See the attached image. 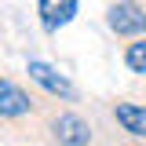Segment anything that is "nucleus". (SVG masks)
Returning <instances> with one entry per match:
<instances>
[{
    "label": "nucleus",
    "instance_id": "7ed1b4c3",
    "mask_svg": "<svg viewBox=\"0 0 146 146\" xmlns=\"http://www.w3.org/2000/svg\"><path fill=\"white\" fill-rule=\"evenodd\" d=\"M26 70H29V77H33L40 88L51 91V95H62V99H73V95H77V91H73V84H70L58 70H55V66H48V62H36V58H33Z\"/></svg>",
    "mask_w": 146,
    "mask_h": 146
},
{
    "label": "nucleus",
    "instance_id": "f257e3e1",
    "mask_svg": "<svg viewBox=\"0 0 146 146\" xmlns=\"http://www.w3.org/2000/svg\"><path fill=\"white\" fill-rule=\"evenodd\" d=\"M106 22L117 36H139L146 33V11L135 4V0H117L106 11Z\"/></svg>",
    "mask_w": 146,
    "mask_h": 146
},
{
    "label": "nucleus",
    "instance_id": "39448f33",
    "mask_svg": "<svg viewBox=\"0 0 146 146\" xmlns=\"http://www.w3.org/2000/svg\"><path fill=\"white\" fill-rule=\"evenodd\" d=\"M29 106H33V99L15 80L0 77V117H22V113H29Z\"/></svg>",
    "mask_w": 146,
    "mask_h": 146
},
{
    "label": "nucleus",
    "instance_id": "f03ea898",
    "mask_svg": "<svg viewBox=\"0 0 146 146\" xmlns=\"http://www.w3.org/2000/svg\"><path fill=\"white\" fill-rule=\"evenodd\" d=\"M51 131L58 139V146H88L91 143V124L77 113H58L51 121Z\"/></svg>",
    "mask_w": 146,
    "mask_h": 146
},
{
    "label": "nucleus",
    "instance_id": "0eeeda50",
    "mask_svg": "<svg viewBox=\"0 0 146 146\" xmlns=\"http://www.w3.org/2000/svg\"><path fill=\"white\" fill-rule=\"evenodd\" d=\"M124 66H128L131 73H146V36H143V40H135V44H128Z\"/></svg>",
    "mask_w": 146,
    "mask_h": 146
},
{
    "label": "nucleus",
    "instance_id": "423d86ee",
    "mask_svg": "<svg viewBox=\"0 0 146 146\" xmlns=\"http://www.w3.org/2000/svg\"><path fill=\"white\" fill-rule=\"evenodd\" d=\"M113 117H117V124L124 128L128 135L146 139V106H135V102H117V106H113Z\"/></svg>",
    "mask_w": 146,
    "mask_h": 146
},
{
    "label": "nucleus",
    "instance_id": "20e7f679",
    "mask_svg": "<svg viewBox=\"0 0 146 146\" xmlns=\"http://www.w3.org/2000/svg\"><path fill=\"white\" fill-rule=\"evenodd\" d=\"M36 11H40V26L55 33L77 15V0H36Z\"/></svg>",
    "mask_w": 146,
    "mask_h": 146
}]
</instances>
